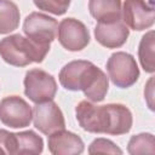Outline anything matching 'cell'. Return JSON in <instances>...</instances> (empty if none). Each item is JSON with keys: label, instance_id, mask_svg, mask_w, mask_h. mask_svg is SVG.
<instances>
[{"label": "cell", "instance_id": "ac0fdd59", "mask_svg": "<svg viewBox=\"0 0 155 155\" xmlns=\"http://www.w3.org/2000/svg\"><path fill=\"white\" fill-rule=\"evenodd\" d=\"M39 10L53 13L56 16H62L67 12L71 0H33Z\"/></svg>", "mask_w": 155, "mask_h": 155}, {"label": "cell", "instance_id": "2e32d148", "mask_svg": "<svg viewBox=\"0 0 155 155\" xmlns=\"http://www.w3.org/2000/svg\"><path fill=\"white\" fill-rule=\"evenodd\" d=\"M154 47H155V33L154 30H149L140 39V42L138 46V58L142 68L150 74L155 71Z\"/></svg>", "mask_w": 155, "mask_h": 155}, {"label": "cell", "instance_id": "6da1fadb", "mask_svg": "<svg viewBox=\"0 0 155 155\" xmlns=\"http://www.w3.org/2000/svg\"><path fill=\"white\" fill-rule=\"evenodd\" d=\"M75 115L80 127L91 133L126 134L133 122L131 110L120 103L96 105L88 99L81 101L75 108Z\"/></svg>", "mask_w": 155, "mask_h": 155}, {"label": "cell", "instance_id": "5bb4252c", "mask_svg": "<svg viewBox=\"0 0 155 155\" xmlns=\"http://www.w3.org/2000/svg\"><path fill=\"white\" fill-rule=\"evenodd\" d=\"M19 10L11 0H0V34H8L19 25Z\"/></svg>", "mask_w": 155, "mask_h": 155}, {"label": "cell", "instance_id": "9c48e42d", "mask_svg": "<svg viewBox=\"0 0 155 155\" xmlns=\"http://www.w3.org/2000/svg\"><path fill=\"white\" fill-rule=\"evenodd\" d=\"M59 44L68 51L76 52L84 50L90 44V33L86 25L75 18H64L57 28Z\"/></svg>", "mask_w": 155, "mask_h": 155}, {"label": "cell", "instance_id": "7c38bea8", "mask_svg": "<svg viewBox=\"0 0 155 155\" xmlns=\"http://www.w3.org/2000/svg\"><path fill=\"white\" fill-rule=\"evenodd\" d=\"M48 150L53 155H78L85 149L82 139L65 128L48 134Z\"/></svg>", "mask_w": 155, "mask_h": 155}, {"label": "cell", "instance_id": "52a82bcc", "mask_svg": "<svg viewBox=\"0 0 155 155\" xmlns=\"http://www.w3.org/2000/svg\"><path fill=\"white\" fill-rule=\"evenodd\" d=\"M33 109L19 96H7L0 102V121L12 128H23L30 125Z\"/></svg>", "mask_w": 155, "mask_h": 155}, {"label": "cell", "instance_id": "8fae6325", "mask_svg": "<svg viewBox=\"0 0 155 155\" xmlns=\"http://www.w3.org/2000/svg\"><path fill=\"white\" fill-rule=\"evenodd\" d=\"M130 35V29L122 22L116 19L113 22H97L94 28V38L97 42L107 48L121 47Z\"/></svg>", "mask_w": 155, "mask_h": 155}, {"label": "cell", "instance_id": "4fadbf2b", "mask_svg": "<svg viewBox=\"0 0 155 155\" xmlns=\"http://www.w3.org/2000/svg\"><path fill=\"white\" fill-rule=\"evenodd\" d=\"M88 11L97 22L122 19L121 0H88Z\"/></svg>", "mask_w": 155, "mask_h": 155}, {"label": "cell", "instance_id": "9a60e30c", "mask_svg": "<svg viewBox=\"0 0 155 155\" xmlns=\"http://www.w3.org/2000/svg\"><path fill=\"white\" fill-rule=\"evenodd\" d=\"M16 142H17L16 154H19V155L21 154L38 155V154H41L44 150L42 138L30 130L16 133Z\"/></svg>", "mask_w": 155, "mask_h": 155}, {"label": "cell", "instance_id": "ffe728a7", "mask_svg": "<svg viewBox=\"0 0 155 155\" xmlns=\"http://www.w3.org/2000/svg\"><path fill=\"white\" fill-rule=\"evenodd\" d=\"M17 142L16 133L6 130H0V154H16Z\"/></svg>", "mask_w": 155, "mask_h": 155}, {"label": "cell", "instance_id": "3957f363", "mask_svg": "<svg viewBox=\"0 0 155 155\" xmlns=\"http://www.w3.org/2000/svg\"><path fill=\"white\" fill-rule=\"evenodd\" d=\"M50 48L33 42L21 34H12L0 40V56L10 65L25 67L30 63H41Z\"/></svg>", "mask_w": 155, "mask_h": 155}, {"label": "cell", "instance_id": "30bf717a", "mask_svg": "<svg viewBox=\"0 0 155 155\" xmlns=\"http://www.w3.org/2000/svg\"><path fill=\"white\" fill-rule=\"evenodd\" d=\"M33 122L35 128L46 136L65 128L64 115L53 99L35 103L33 108Z\"/></svg>", "mask_w": 155, "mask_h": 155}, {"label": "cell", "instance_id": "8992f818", "mask_svg": "<svg viewBox=\"0 0 155 155\" xmlns=\"http://www.w3.org/2000/svg\"><path fill=\"white\" fill-rule=\"evenodd\" d=\"M24 94L34 103L52 101L57 92L56 79L42 69H30L24 76Z\"/></svg>", "mask_w": 155, "mask_h": 155}, {"label": "cell", "instance_id": "5b68a950", "mask_svg": "<svg viewBox=\"0 0 155 155\" xmlns=\"http://www.w3.org/2000/svg\"><path fill=\"white\" fill-rule=\"evenodd\" d=\"M58 22L41 12L29 13L23 22V31L28 39L39 46L50 48V44L56 39Z\"/></svg>", "mask_w": 155, "mask_h": 155}, {"label": "cell", "instance_id": "277c9868", "mask_svg": "<svg viewBox=\"0 0 155 155\" xmlns=\"http://www.w3.org/2000/svg\"><path fill=\"white\" fill-rule=\"evenodd\" d=\"M107 71L111 82L120 88H127L139 78V68L134 57L127 52H115L107 62Z\"/></svg>", "mask_w": 155, "mask_h": 155}, {"label": "cell", "instance_id": "e0dca14e", "mask_svg": "<svg viewBox=\"0 0 155 155\" xmlns=\"http://www.w3.org/2000/svg\"><path fill=\"white\" fill-rule=\"evenodd\" d=\"M127 151L131 155L137 154H154L155 139L151 133H139L130 138L127 144Z\"/></svg>", "mask_w": 155, "mask_h": 155}, {"label": "cell", "instance_id": "7a4b0ae2", "mask_svg": "<svg viewBox=\"0 0 155 155\" xmlns=\"http://www.w3.org/2000/svg\"><path fill=\"white\" fill-rule=\"evenodd\" d=\"M59 84L68 91H82L93 103L102 102L109 88V78L90 61L78 59L65 64L58 75Z\"/></svg>", "mask_w": 155, "mask_h": 155}, {"label": "cell", "instance_id": "d6986e66", "mask_svg": "<svg viewBox=\"0 0 155 155\" xmlns=\"http://www.w3.org/2000/svg\"><path fill=\"white\" fill-rule=\"evenodd\" d=\"M88 154H122V150L110 139L96 138L88 147Z\"/></svg>", "mask_w": 155, "mask_h": 155}, {"label": "cell", "instance_id": "ba28073f", "mask_svg": "<svg viewBox=\"0 0 155 155\" xmlns=\"http://www.w3.org/2000/svg\"><path fill=\"white\" fill-rule=\"evenodd\" d=\"M122 22L127 28L140 31L153 27L155 22V11L153 2L145 0H125L121 8Z\"/></svg>", "mask_w": 155, "mask_h": 155}]
</instances>
